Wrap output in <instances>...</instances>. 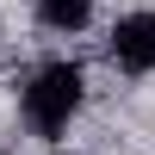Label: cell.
<instances>
[{"label":"cell","instance_id":"1","mask_svg":"<svg viewBox=\"0 0 155 155\" xmlns=\"http://www.w3.org/2000/svg\"><path fill=\"white\" fill-rule=\"evenodd\" d=\"M87 99V74L74 68V62H44V68L25 81V124H31L37 137H62L74 124V112H81Z\"/></svg>","mask_w":155,"mask_h":155},{"label":"cell","instance_id":"3","mask_svg":"<svg viewBox=\"0 0 155 155\" xmlns=\"http://www.w3.org/2000/svg\"><path fill=\"white\" fill-rule=\"evenodd\" d=\"M37 19H44L50 31H81V25L93 19V0H37Z\"/></svg>","mask_w":155,"mask_h":155},{"label":"cell","instance_id":"2","mask_svg":"<svg viewBox=\"0 0 155 155\" xmlns=\"http://www.w3.org/2000/svg\"><path fill=\"white\" fill-rule=\"evenodd\" d=\"M112 62L130 74H155V12H124L112 25Z\"/></svg>","mask_w":155,"mask_h":155}]
</instances>
